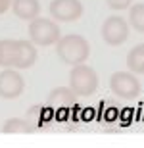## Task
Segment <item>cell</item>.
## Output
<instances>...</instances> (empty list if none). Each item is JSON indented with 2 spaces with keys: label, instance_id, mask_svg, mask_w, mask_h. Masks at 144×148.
<instances>
[{
  "label": "cell",
  "instance_id": "obj_1",
  "mask_svg": "<svg viewBox=\"0 0 144 148\" xmlns=\"http://www.w3.org/2000/svg\"><path fill=\"white\" fill-rule=\"evenodd\" d=\"M37 62V44L27 38L0 40V66L14 69H29Z\"/></svg>",
  "mask_w": 144,
  "mask_h": 148
},
{
  "label": "cell",
  "instance_id": "obj_2",
  "mask_svg": "<svg viewBox=\"0 0 144 148\" xmlns=\"http://www.w3.org/2000/svg\"><path fill=\"white\" fill-rule=\"evenodd\" d=\"M56 56L61 60V64H67V66L85 64L90 56V44L83 35H63L56 42Z\"/></svg>",
  "mask_w": 144,
  "mask_h": 148
},
{
  "label": "cell",
  "instance_id": "obj_3",
  "mask_svg": "<svg viewBox=\"0 0 144 148\" xmlns=\"http://www.w3.org/2000/svg\"><path fill=\"white\" fill-rule=\"evenodd\" d=\"M27 33H29V40L33 44H37V46H52L61 37L58 21L48 19V17H35V19H31Z\"/></svg>",
  "mask_w": 144,
  "mask_h": 148
},
{
  "label": "cell",
  "instance_id": "obj_4",
  "mask_svg": "<svg viewBox=\"0 0 144 148\" xmlns=\"http://www.w3.org/2000/svg\"><path fill=\"white\" fill-rule=\"evenodd\" d=\"M98 73L94 67L87 66V64H77L71 66L69 71V87L73 88V92L77 96H90L96 92L98 88Z\"/></svg>",
  "mask_w": 144,
  "mask_h": 148
},
{
  "label": "cell",
  "instance_id": "obj_5",
  "mask_svg": "<svg viewBox=\"0 0 144 148\" xmlns=\"http://www.w3.org/2000/svg\"><path fill=\"white\" fill-rule=\"evenodd\" d=\"M110 88L117 98H123V100L136 98L142 90L140 81L136 79V75L133 71H115L110 77Z\"/></svg>",
  "mask_w": 144,
  "mask_h": 148
},
{
  "label": "cell",
  "instance_id": "obj_6",
  "mask_svg": "<svg viewBox=\"0 0 144 148\" xmlns=\"http://www.w3.org/2000/svg\"><path fill=\"white\" fill-rule=\"evenodd\" d=\"M100 33L108 46H121L129 38V23L121 16H110L104 19Z\"/></svg>",
  "mask_w": 144,
  "mask_h": 148
},
{
  "label": "cell",
  "instance_id": "obj_7",
  "mask_svg": "<svg viewBox=\"0 0 144 148\" xmlns=\"http://www.w3.org/2000/svg\"><path fill=\"white\" fill-rule=\"evenodd\" d=\"M50 16L58 23H71L81 19L83 16V2L81 0H52L50 2Z\"/></svg>",
  "mask_w": 144,
  "mask_h": 148
},
{
  "label": "cell",
  "instance_id": "obj_8",
  "mask_svg": "<svg viewBox=\"0 0 144 148\" xmlns=\"http://www.w3.org/2000/svg\"><path fill=\"white\" fill-rule=\"evenodd\" d=\"M25 81H23L21 73L14 69V67H6L0 73V98L4 100H16L21 96Z\"/></svg>",
  "mask_w": 144,
  "mask_h": 148
},
{
  "label": "cell",
  "instance_id": "obj_9",
  "mask_svg": "<svg viewBox=\"0 0 144 148\" xmlns=\"http://www.w3.org/2000/svg\"><path fill=\"white\" fill-rule=\"evenodd\" d=\"M77 94L73 92L71 87H56L50 90L46 104L50 108H71L73 104H77Z\"/></svg>",
  "mask_w": 144,
  "mask_h": 148
},
{
  "label": "cell",
  "instance_id": "obj_10",
  "mask_svg": "<svg viewBox=\"0 0 144 148\" xmlns=\"http://www.w3.org/2000/svg\"><path fill=\"white\" fill-rule=\"evenodd\" d=\"M12 12L14 16L23 19V21H31L40 14V2L39 0H14L12 2Z\"/></svg>",
  "mask_w": 144,
  "mask_h": 148
},
{
  "label": "cell",
  "instance_id": "obj_11",
  "mask_svg": "<svg viewBox=\"0 0 144 148\" xmlns=\"http://www.w3.org/2000/svg\"><path fill=\"white\" fill-rule=\"evenodd\" d=\"M33 131H35V123L29 119H23V117H10L2 125L4 135H29Z\"/></svg>",
  "mask_w": 144,
  "mask_h": 148
},
{
  "label": "cell",
  "instance_id": "obj_12",
  "mask_svg": "<svg viewBox=\"0 0 144 148\" xmlns=\"http://www.w3.org/2000/svg\"><path fill=\"white\" fill-rule=\"evenodd\" d=\"M127 67L134 75H144V42L136 44L127 54Z\"/></svg>",
  "mask_w": 144,
  "mask_h": 148
},
{
  "label": "cell",
  "instance_id": "obj_13",
  "mask_svg": "<svg viewBox=\"0 0 144 148\" xmlns=\"http://www.w3.org/2000/svg\"><path fill=\"white\" fill-rule=\"evenodd\" d=\"M129 25L134 31L144 33V2L131 4V10H129Z\"/></svg>",
  "mask_w": 144,
  "mask_h": 148
},
{
  "label": "cell",
  "instance_id": "obj_14",
  "mask_svg": "<svg viewBox=\"0 0 144 148\" xmlns=\"http://www.w3.org/2000/svg\"><path fill=\"white\" fill-rule=\"evenodd\" d=\"M50 117V106H42V104H37V106H31L27 110V119L33 121L35 125H42L46 119Z\"/></svg>",
  "mask_w": 144,
  "mask_h": 148
},
{
  "label": "cell",
  "instance_id": "obj_15",
  "mask_svg": "<svg viewBox=\"0 0 144 148\" xmlns=\"http://www.w3.org/2000/svg\"><path fill=\"white\" fill-rule=\"evenodd\" d=\"M106 4H108V8L119 12V10H127V8H131L133 0H106Z\"/></svg>",
  "mask_w": 144,
  "mask_h": 148
},
{
  "label": "cell",
  "instance_id": "obj_16",
  "mask_svg": "<svg viewBox=\"0 0 144 148\" xmlns=\"http://www.w3.org/2000/svg\"><path fill=\"white\" fill-rule=\"evenodd\" d=\"M12 2H14V0H0V16L6 14V12L12 8Z\"/></svg>",
  "mask_w": 144,
  "mask_h": 148
}]
</instances>
